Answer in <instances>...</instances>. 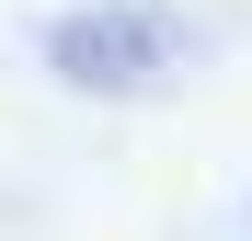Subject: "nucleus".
<instances>
[{"label": "nucleus", "mask_w": 252, "mask_h": 241, "mask_svg": "<svg viewBox=\"0 0 252 241\" xmlns=\"http://www.w3.org/2000/svg\"><path fill=\"white\" fill-rule=\"evenodd\" d=\"M46 69L69 92H160L184 69V23L160 0H92V12L46 23Z\"/></svg>", "instance_id": "obj_1"}]
</instances>
